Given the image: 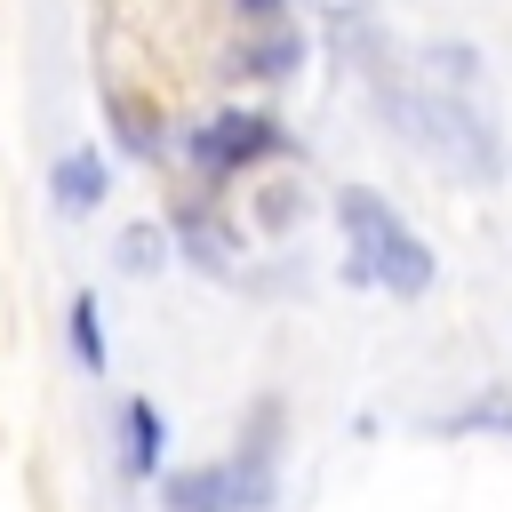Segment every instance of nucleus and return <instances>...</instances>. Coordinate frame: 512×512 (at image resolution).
<instances>
[{"mask_svg": "<svg viewBox=\"0 0 512 512\" xmlns=\"http://www.w3.org/2000/svg\"><path fill=\"white\" fill-rule=\"evenodd\" d=\"M192 152L208 160V168H240V160H256V152H272V120H216V128H200L192 136Z\"/></svg>", "mask_w": 512, "mask_h": 512, "instance_id": "nucleus-3", "label": "nucleus"}, {"mask_svg": "<svg viewBox=\"0 0 512 512\" xmlns=\"http://www.w3.org/2000/svg\"><path fill=\"white\" fill-rule=\"evenodd\" d=\"M72 352H80V368H104V328H96V296H72Z\"/></svg>", "mask_w": 512, "mask_h": 512, "instance_id": "nucleus-6", "label": "nucleus"}, {"mask_svg": "<svg viewBox=\"0 0 512 512\" xmlns=\"http://www.w3.org/2000/svg\"><path fill=\"white\" fill-rule=\"evenodd\" d=\"M104 200V160L88 152V144H72L64 160H56V208H72V216H88Z\"/></svg>", "mask_w": 512, "mask_h": 512, "instance_id": "nucleus-4", "label": "nucleus"}, {"mask_svg": "<svg viewBox=\"0 0 512 512\" xmlns=\"http://www.w3.org/2000/svg\"><path fill=\"white\" fill-rule=\"evenodd\" d=\"M128 472H160V408L152 400H128Z\"/></svg>", "mask_w": 512, "mask_h": 512, "instance_id": "nucleus-5", "label": "nucleus"}, {"mask_svg": "<svg viewBox=\"0 0 512 512\" xmlns=\"http://www.w3.org/2000/svg\"><path fill=\"white\" fill-rule=\"evenodd\" d=\"M256 496H264V480H248L240 464H192V472L160 480L168 512H256Z\"/></svg>", "mask_w": 512, "mask_h": 512, "instance_id": "nucleus-2", "label": "nucleus"}, {"mask_svg": "<svg viewBox=\"0 0 512 512\" xmlns=\"http://www.w3.org/2000/svg\"><path fill=\"white\" fill-rule=\"evenodd\" d=\"M336 216H344V240H352V256H360V272H368L376 288H392V296H424V288H432V248H424L376 192H344Z\"/></svg>", "mask_w": 512, "mask_h": 512, "instance_id": "nucleus-1", "label": "nucleus"}, {"mask_svg": "<svg viewBox=\"0 0 512 512\" xmlns=\"http://www.w3.org/2000/svg\"><path fill=\"white\" fill-rule=\"evenodd\" d=\"M240 8H256V16H264V8H280V0H240Z\"/></svg>", "mask_w": 512, "mask_h": 512, "instance_id": "nucleus-8", "label": "nucleus"}, {"mask_svg": "<svg viewBox=\"0 0 512 512\" xmlns=\"http://www.w3.org/2000/svg\"><path fill=\"white\" fill-rule=\"evenodd\" d=\"M120 264H128V272H152V264H160V232H152V224H136V232L120 240Z\"/></svg>", "mask_w": 512, "mask_h": 512, "instance_id": "nucleus-7", "label": "nucleus"}]
</instances>
